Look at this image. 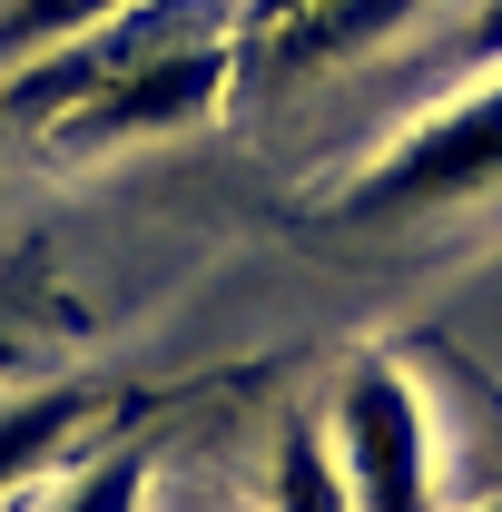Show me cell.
<instances>
[{
	"instance_id": "cell-10",
	"label": "cell",
	"mask_w": 502,
	"mask_h": 512,
	"mask_svg": "<svg viewBox=\"0 0 502 512\" xmlns=\"http://www.w3.org/2000/svg\"><path fill=\"white\" fill-rule=\"evenodd\" d=\"M20 375H30V345H20V335L0 325V384H20Z\"/></svg>"
},
{
	"instance_id": "cell-2",
	"label": "cell",
	"mask_w": 502,
	"mask_h": 512,
	"mask_svg": "<svg viewBox=\"0 0 502 512\" xmlns=\"http://www.w3.org/2000/svg\"><path fill=\"white\" fill-rule=\"evenodd\" d=\"M483 188H502V79H483L473 99H453L414 138H394L345 188V207L355 217H424V207H453V197H483Z\"/></svg>"
},
{
	"instance_id": "cell-1",
	"label": "cell",
	"mask_w": 502,
	"mask_h": 512,
	"mask_svg": "<svg viewBox=\"0 0 502 512\" xmlns=\"http://www.w3.org/2000/svg\"><path fill=\"white\" fill-rule=\"evenodd\" d=\"M325 444L345 463L355 512H434V414H424V384L404 375L394 355L345 365Z\"/></svg>"
},
{
	"instance_id": "cell-6",
	"label": "cell",
	"mask_w": 502,
	"mask_h": 512,
	"mask_svg": "<svg viewBox=\"0 0 502 512\" xmlns=\"http://www.w3.org/2000/svg\"><path fill=\"white\" fill-rule=\"evenodd\" d=\"M266 512H355L345 493V463L325 444V424H286L276 463H266Z\"/></svg>"
},
{
	"instance_id": "cell-7",
	"label": "cell",
	"mask_w": 502,
	"mask_h": 512,
	"mask_svg": "<svg viewBox=\"0 0 502 512\" xmlns=\"http://www.w3.org/2000/svg\"><path fill=\"white\" fill-rule=\"evenodd\" d=\"M119 10H138V0H0V69L40 60V50H60V40L119 20Z\"/></svg>"
},
{
	"instance_id": "cell-9",
	"label": "cell",
	"mask_w": 502,
	"mask_h": 512,
	"mask_svg": "<svg viewBox=\"0 0 502 512\" xmlns=\"http://www.w3.org/2000/svg\"><path fill=\"white\" fill-rule=\"evenodd\" d=\"M473 60H502V0L473 10Z\"/></svg>"
},
{
	"instance_id": "cell-4",
	"label": "cell",
	"mask_w": 502,
	"mask_h": 512,
	"mask_svg": "<svg viewBox=\"0 0 502 512\" xmlns=\"http://www.w3.org/2000/svg\"><path fill=\"white\" fill-rule=\"evenodd\" d=\"M424 10H434V0H315V10H296V20L266 30V50H276V69H325V60H355V50L394 40V30L424 20Z\"/></svg>"
},
{
	"instance_id": "cell-12",
	"label": "cell",
	"mask_w": 502,
	"mask_h": 512,
	"mask_svg": "<svg viewBox=\"0 0 502 512\" xmlns=\"http://www.w3.org/2000/svg\"><path fill=\"white\" fill-rule=\"evenodd\" d=\"M483 512H502V503H483Z\"/></svg>"
},
{
	"instance_id": "cell-5",
	"label": "cell",
	"mask_w": 502,
	"mask_h": 512,
	"mask_svg": "<svg viewBox=\"0 0 502 512\" xmlns=\"http://www.w3.org/2000/svg\"><path fill=\"white\" fill-rule=\"evenodd\" d=\"M99 414V394L89 384H50V394H20V404H0V493L20 483V473H40L50 453L79 434Z\"/></svg>"
},
{
	"instance_id": "cell-8",
	"label": "cell",
	"mask_w": 502,
	"mask_h": 512,
	"mask_svg": "<svg viewBox=\"0 0 502 512\" xmlns=\"http://www.w3.org/2000/svg\"><path fill=\"white\" fill-rule=\"evenodd\" d=\"M138 503H148V453L128 444V453H99L50 512H138Z\"/></svg>"
},
{
	"instance_id": "cell-11",
	"label": "cell",
	"mask_w": 502,
	"mask_h": 512,
	"mask_svg": "<svg viewBox=\"0 0 502 512\" xmlns=\"http://www.w3.org/2000/svg\"><path fill=\"white\" fill-rule=\"evenodd\" d=\"M296 10H315V0H247V20H256V30H276V20H296Z\"/></svg>"
},
{
	"instance_id": "cell-3",
	"label": "cell",
	"mask_w": 502,
	"mask_h": 512,
	"mask_svg": "<svg viewBox=\"0 0 502 512\" xmlns=\"http://www.w3.org/2000/svg\"><path fill=\"white\" fill-rule=\"evenodd\" d=\"M227 99V40H168V50H148V60L109 79L99 99H79L69 109V138H168V128H197L207 109Z\"/></svg>"
}]
</instances>
